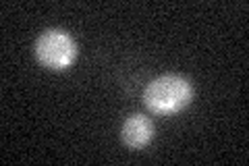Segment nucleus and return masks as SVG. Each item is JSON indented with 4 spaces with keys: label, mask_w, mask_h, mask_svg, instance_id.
Wrapping results in <instances>:
<instances>
[{
    "label": "nucleus",
    "mask_w": 249,
    "mask_h": 166,
    "mask_svg": "<svg viewBox=\"0 0 249 166\" xmlns=\"http://www.w3.org/2000/svg\"><path fill=\"white\" fill-rule=\"evenodd\" d=\"M152 139V123L142 114H131L123 125V141L129 148H142Z\"/></svg>",
    "instance_id": "nucleus-3"
},
{
    "label": "nucleus",
    "mask_w": 249,
    "mask_h": 166,
    "mask_svg": "<svg viewBox=\"0 0 249 166\" xmlns=\"http://www.w3.org/2000/svg\"><path fill=\"white\" fill-rule=\"evenodd\" d=\"M75 42L71 36L60 29H48L37 37L36 42V54L42 65L50 69H65L75 58Z\"/></svg>",
    "instance_id": "nucleus-2"
},
{
    "label": "nucleus",
    "mask_w": 249,
    "mask_h": 166,
    "mask_svg": "<svg viewBox=\"0 0 249 166\" xmlns=\"http://www.w3.org/2000/svg\"><path fill=\"white\" fill-rule=\"evenodd\" d=\"M193 90L187 79L178 75L158 77L147 85L145 90V104L154 112H177L191 102Z\"/></svg>",
    "instance_id": "nucleus-1"
}]
</instances>
